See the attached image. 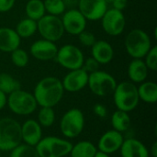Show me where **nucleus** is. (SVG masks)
Listing matches in <instances>:
<instances>
[{"label": "nucleus", "instance_id": "1", "mask_svg": "<svg viewBox=\"0 0 157 157\" xmlns=\"http://www.w3.org/2000/svg\"><path fill=\"white\" fill-rule=\"evenodd\" d=\"M63 93L62 81L54 76H47L37 83L33 96L38 106L53 108L62 100Z\"/></svg>", "mask_w": 157, "mask_h": 157}, {"label": "nucleus", "instance_id": "2", "mask_svg": "<svg viewBox=\"0 0 157 157\" xmlns=\"http://www.w3.org/2000/svg\"><path fill=\"white\" fill-rule=\"evenodd\" d=\"M113 99L119 110L125 112L133 110L140 101L137 86L135 84L128 81L117 84L113 91Z\"/></svg>", "mask_w": 157, "mask_h": 157}, {"label": "nucleus", "instance_id": "3", "mask_svg": "<svg viewBox=\"0 0 157 157\" xmlns=\"http://www.w3.org/2000/svg\"><path fill=\"white\" fill-rule=\"evenodd\" d=\"M21 142V125L11 118L0 119V151H11Z\"/></svg>", "mask_w": 157, "mask_h": 157}, {"label": "nucleus", "instance_id": "4", "mask_svg": "<svg viewBox=\"0 0 157 157\" xmlns=\"http://www.w3.org/2000/svg\"><path fill=\"white\" fill-rule=\"evenodd\" d=\"M124 46L127 53L133 59H143L152 47L149 35L141 29L131 30L125 38Z\"/></svg>", "mask_w": 157, "mask_h": 157}, {"label": "nucleus", "instance_id": "5", "mask_svg": "<svg viewBox=\"0 0 157 157\" xmlns=\"http://www.w3.org/2000/svg\"><path fill=\"white\" fill-rule=\"evenodd\" d=\"M73 144L64 139L55 136H47L35 146L40 157H64L71 152Z\"/></svg>", "mask_w": 157, "mask_h": 157}, {"label": "nucleus", "instance_id": "6", "mask_svg": "<svg viewBox=\"0 0 157 157\" xmlns=\"http://www.w3.org/2000/svg\"><path fill=\"white\" fill-rule=\"evenodd\" d=\"M6 104L13 113L20 116L31 114L38 106L33 94L21 88L8 95Z\"/></svg>", "mask_w": 157, "mask_h": 157}, {"label": "nucleus", "instance_id": "7", "mask_svg": "<svg viewBox=\"0 0 157 157\" xmlns=\"http://www.w3.org/2000/svg\"><path fill=\"white\" fill-rule=\"evenodd\" d=\"M37 31L42 39L52 42L60 40L64 34L61 17L49 14H45L37 21Z\"/></svg>", "mask_w": 157, "mask_h": 157}, {"label": "nucleus", "instance_id": "8", "mask_svg": "<svg viewBox=\"0 0 157 157\" xmlns=\"http://www.w3.org/2000/svg\"><path fill=\"white\" fill-rule=\"evenodd\" d=\"M85 117L78 109H71L61 119L60 130L63 136L69 139L77 137L84 130Z\"/></svg>", "mask_w": 157, "mask_h": 157}, {"label": "nucleus", "instance_id": "9", "mask_svg": "<svg viewBox=\"0 0 157 157\" xmlns=\"http://www.w3.org/2000/svg\"><path fill=\"white\" fill-rule=\"evenodd\" d=\"M87 86L94 95L106 97L113 93L117 86V82L110 74L98 70L88 75Z\"/></svg>", "mask_w": 157, "mask_h": 157}, {"label": "nucleus", "instance_id": "10", "mask_svg": "<svg viewBox=\"0 0 157 157\" xmlns=\"http://www.w3.org/2000/svg\"><path fill=\"white\" fill-rule=\"evenodd\" d=\"M57 63L67 70L82 68L85 57L83 52L74 44H65L58 49L55 56Z\"/></svg>", "mask_w": 157, "mask_h": 157}, {"label": "nucleus", "instance_id": "11", "mask_svg": "<svg viewBox=\"0 0 157 157\" xmlns=\"http://www.w3.org/2000/svg\"><path fill=\"white\" fill-rule=\"evenodd\" d=\"M101 27L108 35L119 36L121 35L126 27V18L122 11L115 8H110L101 17Z\"/></svg>", "mask_w": 157, "mask_h": 157}, {"label": "nucleus", "instance_id": "12", "mask_svg": "<svg viewBox=\"0 0 157 157\" xmlns=\"http://www.w3.org/2000/svg\"><path fill=\"white\" fill-rule=\"evenodd\" d=\"M61 19L64 32L70 35L77 36L82 31L86 30L87 20L77 8H71L67 11L65 10L62 15Z\"/></svg>", "mask_w": 157, "mask_h": 157}, {"label": "nucleus", "instance_id": "13", "mask_svg": "<svg viewBox=\"0 0 157 157\" xmlns=\"http://www.w3.org/2000/svg\"><path fill=\"white\" fill-rule=\"evenodd\" d=\"M77 9L86 20L97 21L101 19L109 8L105 0H79Z\"/></svg>", "mask_w": 157, "mask_h": 157}, {"label": "nucleus", "instance_id": "14", "mask_svg": "<svg viewBox=\"0 0 157 157\" xmlns=\"http://www.w3.org/2000/svg\"><path fill=\"white\" fill-rule=\"evenodd\" d=\"M88 74L83 69H75L70 70L63 77L62 84L64 91L75 93L87 86Z\"/></svg>", "mask_w": 157, "mask_h": 157}, {"label": "nucleus", "instance_id": "15", "mask_svg": "<svg viewBox=\"0 0 157 157\" xmlns=\"http://www.w3.org/2000/svg\"><path fill=\"white\" fill-rule=\"evenodd\" d=\"M58 47L55 42L40 39L34 41L29 47L30 54L39 61L47 62L55 59Z\"/></svg>", "mask_w": 157, "mask_h": 157}, {"label": "nucleus", "instance_id": "16", "mask_svg": "<svg viewBox=\"0 0 157 157\" xmlns=\"http://www.w3.org/2000/svg\"><path fill=\"white\" fill-rule=\"evenodd\" d=\"M124 139L121 132L115 130H110L106 132L98 141V151L106 153L108 155L116 153L121 147Z\"/></svg>", "mask_w": 157, "mask_h": 157}, {"label": "nucleus", "instance_id": "17", "mask_svg": "<svg viewBox=\"0 0 157 157\" xmlns=\"http://www.w3.org/2000/svg\"><path fill=\"white\" fill-rule=\"evenodd\" d=\"M21 137L26 144L36 146L42 138L41 126L35 120H27L21 125Z\"/></svg>", "mask_w": 157, "mask_h": 157}, {"label": "nucleus", "instance_id": "18", "mask_svg": "<svg viewBox=\"0 0 157 157\" xmlns=\"http://www.w3.org/2000/svg\"><path fill=\"white\" fill-rule=\"evenodd\" d=\"M91 57H93L99 64L109 63L114 57V50L110 43L106 40H100L91 47Z\"/></svg>", "mask_w": 157, "mask_h": 157}, {"label": "nucleus", "instance_id": "19", "mask_svg": "<svg viewBox=\"0 0 157 157\" xmlns=\"http://www.w3.org/2000/svg\"><path fill=\"white\" fill-rule=\"evenodd\" d=\"M21 42L20 37L16 30L11 28H0V51L4 52H11L19 48Z\"/></svg>", "mask_w": 157, "mask_h": 157}, {"label": "nucleus", "instance_id": "20", "mask_svg": "<svg viewBox=\"0 0 157 157\" xmlns=\"http://www.w3.org/2000/svg\"><path fill=\"white\" fill-rule=\"evenodd\" d=\"M120 150L121 157H149V151L146 146L133 138L124 140Z\"/></svg>", "mask_w": 157, "mask_h": 157}, {"label": "nucleus", "instance_id": "21", "mask_svg": "<svg viewBox=\"0 0 157 157\" xmlns=\"http://www.w3.org/2000/svg\"><path fill=\"white\" fill-rule=\"evenodd\" d=\"M149 69L143 59H132L128 65V76L132 83L141 84L148 76Z\"/></svg>", "mask_w": 157, "mask_h": 157}, {"label": "nucleus", "instance_id": "22", "mask_svg": "<svg viewBox=\"0 0 157 157\" xmlns=\"http://www.w3.org/2000/svg\"><path fill=\"white\" fill-rule=\"evenodd\" d=\"M137 89L140 100L149 104H155L157 101L156 83L152 81L143 82Z\"/></svg>", "mask_w": 157, "mask_h": 157}, {"label": "nucleus", "instance_id": "23", "mask_svg": "<svg viewBox=\"0 0 157 157\" xmlns=\"http://www.w3.org/2000/svg\"><path fill=\"white\" fill-rule=\"evenodd\" d=\"M98 149L93 143L89 141H81L72 146L71 157H94Z\"/></svg>", "mask_w": 157, "mask_h": 157}, {"label": "nucleus", "instance_id": "24", "mask_svg": "<svg viewBox=\"0 0 157 157\" xmlns=\"http://www.w3.org/2000/svg\"><path fill=\"white\" fill-rule=\"evenodd\" d=\"M20 39H29L37 32V21L26 17L21 19L15 29Z\"/></svg>", "mask_w": 157, "mask_h": 157}, {"label": "nucleus", "instance_id": "25", "mask_svg": "<svg viewBox=\"0 0 157 157\" xmlns=\"http://www.w3.org/2000/svg\"><path fill=\"white\" fill-rule=\"evenodd\" d=\"M25 12L27 17L35 21L40 19L45 14V7L42 0H29L25 6Z\"/></svg>", "mask_w": 157, "mask_h": 157}, {"label": "nucleus", "instance_id": "26", "mask_svg": "<svg viewBox=\"0 0 157 157\" xmlns=\"http://www.w3.org/2000/svg\"><path fill=\"white\" fill-rule=\"evenodd\" d=\"M111 125L113 130L123 132L127 131L131 126V118L128 112L122 110H116L111 116Z\"/></svg>", "mask_w": 157, "mask_h": 157}, {"label": "nucleus", "instance_id": "27", "mask_svg": "<svg viewBox=\"0 0 157 157\" xmlns=\"http://www.w3.org/2000/svg\"><path fill=\"white\" fill-rule=\"evenodd\" d=\"M21 88V85L18 80L6 73L0 74V90L6 95H9Z\"/></svg>", "mask_w": 157, "mask_h": 157}, {"label": "nucleus", "instance_id": "28", "mask_svg": "<svg viewBox=\"0 0 157 157\" xmlns=\"http://www.w3.org/2000/svg\"><path fill=\"white\" fill-rule=\"evenodd\" d=\"M55 121V112L52 108L41 107L38 114V122L42 127H50Z\"/></svg>", "mask_w": 157, "mask_h": 157}, {"label": "nucleus", "instance_id": "29", "mask_svg": "<svg viewBox=\"0 0 157 157\" xmlns=\"http://www.w3.org/2000/svg\"><path fill=\"white\" fill-rule=\"evenodd\" d=\"M45 11L49 15L60 17L66 10V6L63 0H44Z\"/></svg>", "mask_w": 157, "mask_h": 157}, {"label": "nucleus", "instance_id": "30", "mask_svg": "<svg viewBox=\"0 0 157 157\" xmlns=\"http://www.w3.org/2000/svg\"><path fill=\"white\" fill-rule=\"evenodd\" d=\"M10 157H40L35 146H31L29 144H19L11 150Z\"/></svg>", "mask_w": 157, "mask_h": 157}, {"label": "nucleus", "instance_id": "31", "mask_svg": "<svg viewBox=\"0 0 157 157\" xmlns=\"http://www.w3.org/2000/svg\"><path fill=\"white\" fill-rule=\"evenodd\" d=\"M11 53V61L12 63L18 67V68H23L26 67L29 63V57L28 52L21 49V48H17L16 50H14L13 52H10Z\"/></svg>", "mask_w": 157, "mask_h": 157}, {"label": "nucleus", "instance_id": "32", "mask_svg": "<svg viewBox=\"0 0 157 157\" xmlns=\"http://www.w3.org/2000/svg\"><path fill=\"white\" fill-rule=\"evenodd\" d=\"M144 63L147 66V68L151 71H156L157 70V47L152 46L149 52L145 54L144 57Z\"/></svg>", "mask_w": 157, "mask_h": 157}, {"label": "nucleus", "instance_id": "33", "mask_svg": "<svg viewBox=\"0 0 157 157\" xmlns=\"http://www.w3.org/2000/svg\"><path fill=\"white\" fill-rule=\"evenodd\" d=\"M78 36V40H79V42L85 46V47H92L93 44L96 42V37L95 35L90 32V31H87V30H84L82 31Z\"/></svg>", "mask_w": 157, "mask_h": 157}, {"label": "nucleus", "instance_id": "34", "mask_svg": "<svg viewBox=\"0 0 157 157\" xmlns=\"http://www.w3.org/2000/svg\"><path fill=\"white\" fill-rule=\"evenodd\" d=\"M99 65L100 64L93 57H88V58H86V59L84 60L82 68L89 75L91 73H94V72L98 71Z\"/></svg>", "mask_w": 157, "mask_h": 157}, {"label": "nucleus", "instance_id": "35", "mask_svg": "<svg viewBox=\"0 0 157 157\" xmlns=\"http://www.w3.org/2000/svg\"><path fill=\"white\" fill-rule=\"evenodd\" d=\"M15 3L16 0H0V13H6L10 11Z\"/></svg>", "mask_w": 157, "mask_h": 157}, {"label": "nucleus", "instance_id": "36", "mask_svg": "<svg viewBox=\"0 0 157 157\" xmlns=\"http://www.w3.org/2000/svg\"><path fill=\"white\" fill-rule=\"evenodd\" d=\"M93 110H94V113L99 118H105L108 114V110L106 107L102 104H96L94 106Z\"/></svg>", "mask_w": 157, "mask_h": 157}, {"label": "nucleus", "instance_id": "37", "mask_svg": "<svg viewBox=\"0 0 157 157\" xmlns=\"http://www.w3.org/2000/svg\"><path fill=\"white\" fill-rule=\"evenodd\" d=\"M111 5L113 6L112 8H115L120 11H123L128 6V0H114Z\"/></svg>", "mask_w": 157, "mask_h": 157}, {"label": "nucleus", "instance_id": "38", "mask_svg": "<svg viewBox=\"0 0 157 157\" xmlns=\"http://www.w3.org/2000/svg\"><path fill=\"white\" fill-rule=\"evenodd\" d=\"M66 8L71 9V8H77L79 0H63Z\"/></svg>", "mask_w": 157, "mask_h": 157}, {"label": "nucleus", "instance_id": "39", "mask_svg": "<svg viewBox=\"0 0 157 157\" xmlns=\"http://www.w3.org/2000/svg\"><path fill=\"white\" fill-rule=\"evenodd\" d=\"M6 101H7L6 95L0 90V110L5 108V106L6 105Z\"/></svg>", "mask_w": 157, "mask_h": 157}, {"label": "nucleus", "instance_id": "40", "mask_svg": "<svg viewBox=\"0 0 157 157\" xmlns=\"http://www.w3.org/2000/svg\"><path fill=\"white\" fill-rule=\"evenodd\" d=\"M151 154H152V156L153 157H157V143H154L153 146H152V149H151Z\"/></svg>", "mask_w": 157, "mask_h": 157}, {"label": "nucleus", "instance_id": "41", "mask_svg": "<svg viewBox=\"0 0 157 157\" xmlns=\"http://www.w3.org/2000/svg\"><path fill=\"white\" fill-rule=\"evenodd\" d=\"M94 157H109V155H108L106 153H103L101 151H97V153H96Z\"/></svg>", "mask_w": 157, "mask_h": 157}, {"label": "nucleus", "instance_id": "42", "mask_svg": "<svg viewBox=\"0 0 157 157\" xmlns=\"http://www.w3.org/2000/svg\"><path fill=\"white\" fill-rule=\"evenodd\" d=\"M114 0H105V2L109 5V4H112V2H113Z\"/></svg>", "mask_w": 157, "mask_h": 157}, {"label": "nucleus", "instance_id": "43", "mask_svg": "<svg viewBox=\"0 0 157 157\" xmlns=\"http://www.w3.org/2000/svg\"><path fill=\"white\" fill-rule=\"evenodd\" d=\"M0 157H1V151H0Z\"/></svg>", "mask_w": 157, "mask_h": 157}]
</instances>
